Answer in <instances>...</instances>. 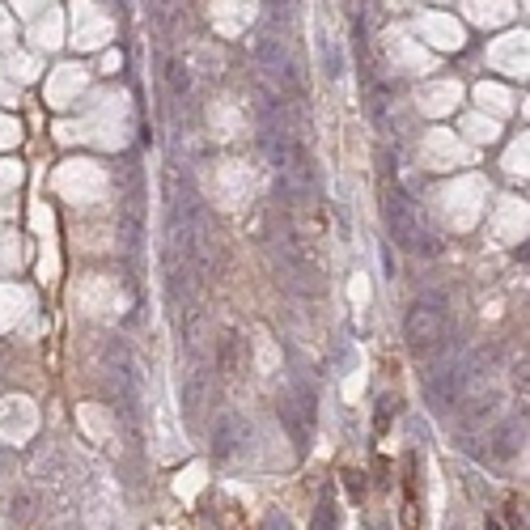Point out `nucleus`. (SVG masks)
<instances>
[{
    "label": "nucleus",
    "mask_w": 530,
    "mask_h": 530,
    "mask_svg": "<svg viewBox=\"0 0 530 530\" xmlns=\"http://www.w3.org/2000/svg\"><path fill=\"white\" fill-rule=\"evenodd\" d=\"M441 331H446V323H441V314H437L433 306H416V310L408 314V340H412L416 348L437 344Z\"/></svg>",
    "instance_id": "nucleus-1"
},
{
    "label": "nucleus",
    "mask_w": 530,
    "mask_h": 530,
    "mask_svg": "<svg viewBox=\"0 0 530 530\" xmlns=\"http://www.w3.org/2000/svg\"><path fill=\"white\" fill-rule=\"evenodd\" d=\"M488 530H526V518H518V501H509L505 509H497L488 522Z\"/></svg>",
    "instance_id": "nucleus-2"
}]
</instances>
